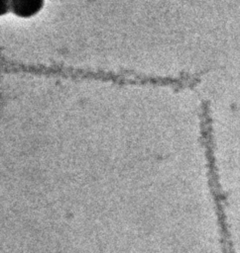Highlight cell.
Instances as JSON below:
<instances>
[{"label":"cell","mask_w":240,"mask_h":253,"mask_svg":"<svg viewBox=\"0 0 240 253\" xmlns=\"http://www.w3.org/2000/svg\"><path fill=\"white\" fill-rule=\"evenodd\" d=\"M10 8V0H0V15L7 12Z\"/></svg>","instance_id":"cell-2"},{"label":"cell","mask_w":240,"mask_h":253,"mask_svg":"<svg viewBox=\"0 0 240 253\" xmlns=\"http://www.w3.org/2000/svg\"><path fill=\"white\" fill-rule=\"evenodd\" d=\"M43 0H10V8L21 17H30L42 7Z\"/></svg>","instance_id":"cell-1"}]
</instances>
